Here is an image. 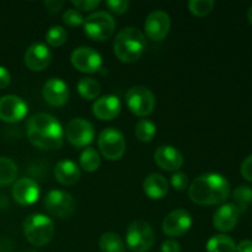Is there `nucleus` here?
Wrapping results in <instances>:
<instances>
[{"label": "nucleus", "mask_w": 252, "mask_h": 252, "mask_svg": "<svg viewBox=\"0 0 252 252\" xmlns=\"http://www.w3.org/2000/svg\"><path fill=\"white\" fill-rule=\"evenodd\" d=\"M213 0H191L189 2V9L196 16H207L213 10Z\"/></svg>", "instance_id": "nucleus-31"}, {"label": "nucleus", "mask_w": 252, "mask_h": 252, "mask_svg": "<svg viewBox=\"0 0 252 252\" xmlns=\"http://www.w3.org/2000/svg\"><path fill=\"white\" fill-rule=\"evenodd\" d=\"M126 102L135 116L145 117L154 111L155 96L144 86H133L126 94Z\"/></svg>", "instance_id": "nucleus-8"}, {"label": "nucleus", "mask_w": 252, "mask_h": 252, "mask_svg": "<svg viewBox=\"0 0 252 252\" xmlns=\"http://www.w3.org/2000/svg\"><path fill=\"white\" fill-rule=\"evenodd\" d=\"M191 214L185 209H175L165 217L162 221V231L167 236L177 238L185 235L191 229Z\"/></svg>", "instance_id": "nucleus-13"}, {"label": "nucleus", "mask_w": 252, "mask_h": 252, "mask_svg": "<svg viewBox=\"0 0 252 252\" xmlns=\"http://www.w3.org/2000/svg\"><path fill=\"white\" fill-rule=\"evenodd\" d=\"M24 234L31 245L41 248L54 236V224L44 214H31L24 221Z\"/></svg>", "instance_id": "nucleus-4"}, {"label": "nucleus", "mask_w": 252, "mask_h": 252, "mask_svg": "<svg viewBox=\"0 0 252 252\" xmlns=\"http://www.w3.org/2000/svg\"><path fill=\"white\" fill-rule=\"evenodd\" d=\"M102 252H125V243L116 233H105L98 241Z\"/></svg>", "instance_id": "nucleus-25"}, {"label": "nucleus", "mask_w": 252, "mask_h": 252, "mask_svg": "<svg viewBox=\"0 0 252 252\" xmlns=\"http://www.w3.org/2000/svg\"><path fill=\"white\" fill-rule=\"evenodd\" d=\"M24 252H37V251H34V250H26V251H24Z\"/></svg>", "instance_id": "nucleus-42"}, {"label": "nucleus", "mask_w": 252, "mask_h": 252, "mask_svg": "<svg viewBox=\"0 0 252 252\" xmlns=\"http://www.w3.org/2000/svg\"><path fill=\"white\" fill-rule=\"evenodd\" d=\"M63 21L69 27H76L84 24V16L79 10L68 9L63 14Z\"/></svg>", "instance_id": "nucleus-32"}, {"label": "nucleus", "mask_w": 252, "mask_h": 252, "mask_svg": "<svg viewBox=\"0 0 252 252\" xmlns=\"http://www.w3.org/2000/svg\"><path fill=\"white\" fill-rule=\"evenodd\" d=\"M29 112L27 103L16 95L0 97V120L6 123H16L24 120Z\"/></svg>", "instance_id": "nucleus-12"}, {"label": "nucleus", "mask_w": 252, "mask_h": 252, "mask_svg": "<svg viewBox=\"0 0 252 252\" xmlns=\"http://www.w3.org/2000/svg\"><path fill=\"white\" fill-rule=\"evenodd\" d=\"M105 4L111 11L116 12V14H125L129 7V2L127 0H110V1H106Z\"/></svg>", "instance_id": "nucleus-34"}, {"label": "nucleus", "mask_w": 252, "mask_h": 252, "mask_svg": "<svg viewBox=\"0 0 252 252\" xmlns=\"http://www.w3.org/2000/svg\"><path fill=\"white\" fill-rule=\"evenodd\" d=\"M17 177V166L11 159L0 158V186H7L12 184Z\"/></svg>", "instance_id": "nucleus-24"}, {"label": "nucleus", "mask_w": 252, "mask_h": 252, "mask_svg": "<svg viewBox=\"0 0 252 252\" xmlns=\"http://www.w3.org/2000/svg\"><path fill=\"white\" fill-rule=\"evenodd\" d=\"M98 149L101 154L111 161L120 160L126 152L123 134L116 128H106L98 135Z\"/></svg>", "instance_id": "nucleus-7"}, {"label": "nucleus", "mask_w": 252, "mask_h": 252, "mask_svg": "<svg viewBox=\"0 0 252 252\" xmlns=\"http://www.w3.org/2000/svg\"><path fill=\"white\" fill-rule=\"evenodd\" d=\"M248 20H249V22L252 25V5L249 7V10H248Z\"/></svg>", "instance_id": "nucleus-41"}, {"label": "nucleus", "mask_w": 252, "mask_h": 252, "mask_svg": "<svg viewBox=\"0 0 252 252\" xmlns=\"http://www.w3.org/2000/svg\"><path fill=\"white\" fill-rule=\"evenodd\" d=\"M68 39V33L62 26H52L46 33V41L52 47H61Z\"/></svg>", "instance_id": "nucleus-30"}, {"label": "nucleus", "mask_w": 252, "mask_h": 252, "mask_svg": "<svg viewBox=\"0 0 252 252\" xmlns=\"http://www.w3.org/2000/svg\"><path fill=\"white\" fill-rule=\"evenodd\" d=\"M10 81H11V76H10L7 69L4 68V66H0V89L9 86Z\"/></svg>", "instance_id": "nucleus-38"}, {"label": "nucleus", "mask_w": 252, "mask_h": 252, "mask_svg": "<svg viewBox=\"0 0 252 252\" xmlns=\"http://www.w3.org/2000/svg\"><path fill=\"white\" fill-rule=\"evenodd\" d=\"M80 166L83 167V170H85L86 172H94L100 167L101 164V158L100 154L96 152V149L94 148H86L80 155Z\"/></svg>", "instance_id": "nucleus-28"}, {"label": "nucleus", "mask_w": 252, "mask_h": 252, "mask_svg": "<svg viewBox=\"0 0 252 252\" xmlns=\"http://www.w3.org/2000/svg\"><path fill=\"white\" fill-rule=\"evenodd\" d=\"M73 5L76 10H83V11H90L96 9L100 5L98 0H73Z\"/></svg>", "instance_id": "nucleus-35"}, {"label": "nucleus", "mask_w": 252, "mask_h": 252, "mask_svg": "<svg viewBox=\"0 0 252 252\" xmlns=\"http://www.w3.org/2000/svg\"><path fill=\"white\" fill-rule=\"evenodd\" d=\"M44 208L49 214L57 218H68L75 209V202L73 196L68 192L53 189L44 197Z\"/></svg>", "instance_id": "nucleus-9"}, {"label": "nucleus", "mask_w": 252, "mask_h": 252, "mask_svg": "<svg viewBox=\"0 0 252 252\" xmlns=\"http://www.w3.org/2000/svg\"><path fill=\"white\" fill-rule=\"evenodd\" d=\"M234 206L239 209L240 213L245 212L252 204V189L245 185L236 187L233 193Z\"/></svg>", "instance_id": "nucleus-27"}, {"label": "nucleus", "mask_w": 252, "mask_h": 252, "mask_svg": "<svg viewBox=\"0 0 252 252\" xmlns=\"http://www.w3.org/2000/svg\"><path fill=\"white\" fill-rule=\"evenodd\" d=\"M71 64L75 69L83 73L93 74L100 70L102 65V57L91 47H78L71 53Z\"/></svg>", "instance_id": "nucleus-11"}, {"label": "nucleus", "mask_w": 252, "mask_h": 252, "mask_svg": "<svg viewBox=\"0 0 252 252\" xmlns=\"http://www.w3.org/2000/svg\"><path fill=\"white\" fill-rule=\"evenodd\" d=\"M51 61V51L43 43L31 44L25 53V64L32 71L44 70L49 65Z\"/></svg>", "instance_id": "nucleus-15"}, {"label": "nucleus", "mask_w": 252, "mask_h": 252, "mask_svg": "<svg viewBox=\"0 0 252 252\" xmlns=\"http://www.w3.org/2000/svg\"><path fill=\"white\" fill-rule=\"evenodd\" d=\"M171 186L177 191H185L189 186V177L185 172H175L171 176Z\"/></svg>", "instance_id": "nucleus-33"}, {"label": "nucleus", "mask_w": 252, "mask_h": 252, "mask_svg": "<svg viewBox=\"0 0 252 252\" xmlns=\"http://www.w3.org/2000/svg\"><path fill=\"white\" fill-rule=\"evenodd\" d=\"M161 252H180V244L175 240H166L162 243Z\"/></svg>", "instance_id": "nucleus-37"}, {"label": "nucleus", "mask_w": 252, "mask_h": 252, "mask_svg": "<svg viewBox=\"0 0 252 252\" xmlns=\"http://www.w3.org/2000/svg\"><path fill=\"white\" fill-rule=\"evenodd\" d=\"M145 49V37L137 27H125L117 33L113 43L116 57L123 63H134Z\"/></svg>", "instance_id": "nucleus-3"}, {"label": "nucleus", "mask_w": 252, "mask_h": 252, "mask_svg": "<svg viewBox=\"0 0 252 252\" xmlns=\"http://www.w3.org/2000/svg\"><path fill=\"white\" fill-rule=\"evenodd\" d=\"M54 176L59 184L73 186L80 179V169L71 160H62L54 167Z\"/></svg>", "instance_id": "nucleus-21"}, {"label": "nucleus", "mask_w": 252, "mask_h": 252, "mask_svg": "<svg viewBox=\"0 0 252 252\" xmlns=\"http://www.w3.org/2000/svg\"><path fill=\"white\" fill-rule=\"evenodd\" d=\"M154 230L147 221H133L128 226L126 243L133 252H147L154 245Z\"/></svg>", "instance_id": "nucleus-6"}, {"label": "nucleus", "mask_w": 252, "mask_h": 252, "mask_svg": "<svg viewBox=\"0 0 252 252\" xmlns=\"http://www.w3.org/2000/svg\"><path fill=\"white\" fill-rule=\"evenodd\" d=\"M84 31L94 41H105L115 32L116 22L106 11H96L84 19Z\"/></svg>", "instance_id": "nucleus-5"}, {"label": "nucleus", "mask_w": 252, "mask_h": 252, "mask_svg": "<svg viewBox=\"0 0 252 252\" xmlns=\"http://www.w3.org/2000/svg\"><path fill=\"white\" fill-rule=\"evenodd\" d=\"M66 139L75 148H84L90 144L95 137L94 126L84 118H74L66 126Z\"/></svg>", "instance_id": "nucleus-10"}, {"label": "nucleus", "mask_w": 252, "mask_h": 252, "mask_svg": "<svg viewBox=\"0 0 252 252\" xmlns=\"http://www.w3.org/2000/svg\"><path fill=\"white\" fill-rule=\"evenodd\" d=\"M171 26L169 15L162 10H155L148 15L144 22L145 34L153 41H161L167 36Z\"/></svg>", "instance_id": "nucleus-14"}, {"label": "nucleus", "mask_w": 252, "mask_h": 252, "mask_svg": "<svg viewBox=\"0 0 252 252\" xmlns=\"http://www.w3.org/2000/svg\"><path fill=\"white\" fill-rule=\"evenodd\" d=\"M135 137L140 142H152L154 139L155 134H157V126L149 120H140L135 126Z\"/></svg>", "instance_id": "nucleus-29"}, {"label": "nucleus", "mask_w": 252, "mask_h": 252, "mask_svg": "<svg viewBox=\"0 0 252 252\" xmlns=\"http://www.w3.org/2000/svg\"><path fill=\"white\" fill-rule=\"evenodd\" d=\"M230 193L229 181L219 174H203L191 184L189 196L192 202L201 206H214L225 201Z\"/></svg>", "instance_id": "nucleus-2"}, {"label": "nucleus", "mask_w": 252, "mask_h": 252, "mask_svg": "<svg viewBox=\"0 0 252 252\" xmlns=\"http://www.w3.org/2000/svg\"><path fill=\"white\" fill-rule=\"evenodd\" d=\"M12 197L20 206H31L39 197V187L33 180L20 179L12 187Z\"/></svg>", "instance_id": "nucleus-16"}, {"label": "nucleus", "mask_w": 252, "mask_h": 252, "mask_svg": "<svg viewBox=\"0 0 252 252\" xmlns=\"http://www.w3.org/2000/svg\"><path fill=\"white\" fill-rule=\"evenodd\" d=\"M122 108L120 98L115 95H106L97 98L93 105L94 116L101 121H111L117 117Z\"/></svg>", "instance_id": "nucleus-20"}, {"label": "nucleus", "mask_w": 252, "mask_h": 252, "mask_svg": "<svg viewBox=\"0 0 252 252\" xmlns=\"http://www.w3.org/2000/svg\"><path fill=\"white\" fill-rule=\"evenodd\" d=\"M239 218H240L239 209L233 203H226L217 209L213 217V224L217 230L226 233L235 228Z\"/></svg>", "instance_id": "nucleus-19"}, {"label": "nucleus", "mask_w": 252, "mask_h": 252, "mask_svg": "<svg viewBox=\"0 0 252 252\" xmlns=\"http://www.w3.org/2000/svg\"><path fill=\"white\" fill-rule=\"evenodd\" d=\"M154 160L158 166L166 171H177L184 164V157L176 148L171 145H161L154 154Z\"/></svg>", "instance_id": "nucleus-18"}, {"label": "nucleus", "mask_w": 252, "mask_h": 252, "mask_svg": "<svg viewBox=\"0 0 252 252\" xmlns=\"http://www.w3.org/2000/svg\"><path fill=\"white\" fill-rule=\"evenodd\" d=\"M236 244L230 236L219 235L212 236L207 243V252H235Z\"/></svg>", "instance_id": "nucleus-23"}, {"label": "nucleus", "mask_w": 252, "mask_h": 252, "mask_svg": "<svg viewBox=\"0 0 252 252\" xmlns=\"http://www.w3.org/2000/svg\"><path fill=\"white\" fill-rule=\"evenodd\" d=\"M145 194L152 199H161L169 191L167 180L160 174H150L143 184Z\"/></svg>", "instance_id": "nucleus-22"}, {"label": "nucleus", "mask_w": 252, "mask_h": 252, "mask_svg": "<svg viewBox=\"0 0 252 252\" xmlns=\"http://www.w3.org/2000/svg\"><path fill=\"white\" fill-rule=\"evenodd\" d=\"M241 175L244 179L252 182V155L246 158L241 164Z\"/></svg>", "instance_id": "nucleus-36"}, {"label": "nucleus", "mask_w": 252, "mask_h": 252, "mask_svg": "<svg viewBox=\"0 0 252 252\" xmlns=\"http://www.w3.org/2000/svg\"><path fill=\"white\" fill-rule=\"evenodd\" d=\"M30 142L41 149H58L63 144V127L54 116L37 113L26 125Z\"/></svg>", "instance_id": "nucleus-1"}, {"label": "nucleus", "mask_w": 252, "mask_h": 252, "mask_svg": "<svg viewBox=\"0 0 252 252\" xmlns=\"http://www.w3.org/2000/svg\"><path fill=\"white\" fill-rule=\"evenodd\" d=\"M78 91L86 100H95L101 93V86L98 81L93 78H83L78 83Z\"/></svg>", "instance_id": "nucleus-26"}, {"label": "nucleus", "mask_w": 252, "mask_h": 252, "mask_svg": "<svg viewBox=\"0 0 252 252\" xmlns=\"http://www.w3.org/2000/svg\"><path fill=\"white\" fill-rule=\"evenodd\" d=\"M43 98L52 106H63L68 102V85L59 78H52L46 81L42 90Z\"/></svg>", "instance_id": "nucleus-17"}, {"label": "nucleus", "mask_w": 252, "mask_h": 252, "mask_svg": "<svg viewBox=\"0 0 252 252\" xmlns=\"http://www.w3.org/2000/svg\"><path fill=\"white\" fill-rule=\"evenodd\" d=\"M235 252H252V241L251 240H243L236 245Z\"/></svg>", "instance_id": "nucleus-40"}, {"label": "nucleus", "mask_w": 252, "mask_h": 252, "mask_svg": "<svg viewBox=\"0 0 252 252\" xmlns=\"http://www.w3.org/2000/svg\"><path fill=\"white\" fill-rule=\"evenodd\" d=\"M63 1H58V0H49V1L44 2V6L48 10L49 12H58L61 10V7L63 6Z\"/></svg>", "instance_id": "nucleus-39"}]
</instances>
